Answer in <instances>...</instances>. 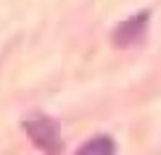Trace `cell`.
<instances>
[{"label":"cell","mask_w":161,"mask_h":155,"mask_svg":"<svg viewBox=\"0 0 161 155\" xmlns=\"http://www.w3.org/2000/svg\"><path fill=\"white\" fill-rule=\"evenodd\" d=\"M26 129H29V137L35 139V145L42 150H53L58 145V126L53 121H35Z\"/></svg>","instance_id":"1"},{"label":"cell","mask_w":161,"mask_h":155,"mask_svg":"<svg viewBox=\"0 0 161 155\" xmlns=\"http://www.w3.org/2000/svg\"><path fill=\"white\" fill-rule=\"evenodd\" d=\"M145 21H148V16H145V13H140V16L130 18V21H124L122 26H119V32H116V42H119V45H130V42H135V39L143 34Z\"/></svg>","instance_id":"2"},{"label":"cell","mask_w":161,"mask_h":155,"mask_svg":"<svg viewBox=\"0 0 161 155\" xmlns=\"http://www.w3.org/2000/svg\"><path fill=\"white\" fill-rule=\"evenodd\" d=\"M79 152H114V142L111 139H92V142H87Z\"/></svg>","instance_id":"3"}]
</instances>
